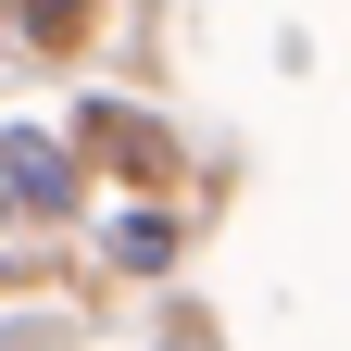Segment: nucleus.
I'll list each match as a JSON object with an SVG mask.
<instances>
[{
    "mask_svg": "<svg viewBox=\"0 0 351 351\" xmlns=\"http://www.w3.org/2000/svg\"><path fill=\"white\" fill-rule=\"evenodd\" d=\"M113 263H125V276H163V263H176V226H163L151 201H138V213H113Z\"/></svg>",
    "mask_w": 351,
    "mask_h": 351,
    "instance_id": "obj_2",
    "label": "nucleus"
},
{
    "mask_svg": "<svg viewBox=\"0 0 351 351\" xmlns=\"http://www.w3.org/2000/svg\"><path fill=\"white\" fill-rule=\"evenodd\" d=\"M0 201H38V213L75 201V151L51 138V125H0Z\"/></svg>",
    "mask_w": 351,
    "mask_h": 351,
    "instance_id": "obj_1",
    "label": "nucleus"
},
{
    "mask_svg": "<svg viewBox=\"0 0 351 351\" xmlns=\"http://www.w3.org/2000/svg\"><path fill=\"white\" fill-rule=\"evenodd\" d=\"M13 13H38V38H75V13H88V0H13Z\"/></svg>",
    "mask_w": 351,
    "mask_h": 351,
    "instance_id": "obj_3",
    "label": "nucleus"
}]
</instances>
